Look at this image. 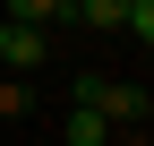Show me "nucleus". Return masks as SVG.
Returning <instances> with one entry per match:
<instances>
[{
	"mask_svg": "<svg viewBox=\"0 0 154 146\" xmlns=\"http://www.w3.org/2000/svg\"><path fill=\"white\" fill-rule=\"evenodd\" d=\"M77 26H103V34H137V43H146V34H154V0H77Z\"/></svg>",
	"mask_w": 154,
	"mask_h": 146,
	"instance_id": "1",
	"label": "nucleus"
},
{
	"mask_svg": "<svg viewBox=\"0 0 154 146\" xmlns=\"http://www.w3.org/2000/svg\"><path fill=\"white\" fill-rule=\"evenodd\" d=\"M34 60H43V34H34V26H9V52H0V69H17V78H26Z\"/></svg>",
	"mask_w": 154,
	"mask_h": 146,
	"instance_id": "2",
	"label": "nucleus"
},
{
	"mask_svg": "<svg viewBox=\"0 0 154 146\" xmlns=\"http://www.w3.org/2000/svg\"><path fill=\"white\" fill-rule=\"evenodd\" d=\"M60 138H69V146H111V129H103L94 112H77V103H69V120H60Z\"/></svg>",
	"mask_w": 154,
	"mask_h": 146,
	"instance_id": "3",
	"label": "nucleus"
},
{
	"mask_svg": "<svg viewBox=\"0 0 154 146\" xmlns=\"http://www.w3.org/2000/svg\"><path fill=\"white\" fill-rule=\"evenodd\" d=\"M17 112H26V86H17V78H0V120H17Z\"/></svg>",
	"mask_w": 154,
	"mask_h": 146,
	"instance_id": "4",
	"label": "nucleus"
},
{
	"mask_svg": "<svg viewBox=\"0 0 154 146\" xmlns=\"http://www.w3.org/2000/svg\"><path fill=\"white\" fill-rule=\"evenodd\" d=\"M0 52H9V17H0Z\"/></svg>",
	"mask_w": 154,
	"mask_h": 146,
	"instance_id": "5",
	"label": "nucleus"
}]
</instances>
